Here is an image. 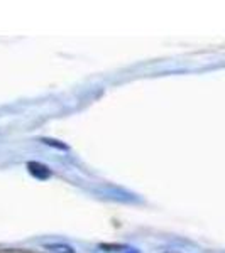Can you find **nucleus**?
Segmentation results:
<instances>
[{"mask_svg":"<svg viewBox=\"0 0 225 253\" xmlns=\"http://www.w3.org/2000/svg\"><path fill=\"white\" fill-rule=\"evenodd\" d=\"M27 170L31 172V175H34L36 179H41V181L51 177V169L48 166L41 164V162H29L27 164Z\"/></svg>","mask_w":225,"mask_h":253,"instance_id":"nucleus-1","label":"nucleus"},{"mask_svg":"<svg viewBox=\"0 0 225 253\" xmlns=\"http://www.w3.org/2000/svg\"><path fill=\"white\" fill-rule=\"evenodd\" d=\"M46 250H51V252H56V253H75L69 245H61V243H51V245H46Z\"/></svg>","mask_w":225,"mask_h":253,"instance_id":"nucleus-2","label":"nucleus"},{"mask_svg":"<svg viewBox=\"0 0 225 253\" xmlns=\"http://www.w3.org/2000/svg\"><path fill=\"white\" fill-rule=\"evenodd\" d=\"M41 142H43V144H46V145L55 147V149L68 150V145L66 144H63V142H59V140H55V138H41Z\"/></svg>","mask_w":225,"mask_h":253,"instance_id":"nucleus-3","label":"nucleus"}]
</instances>
